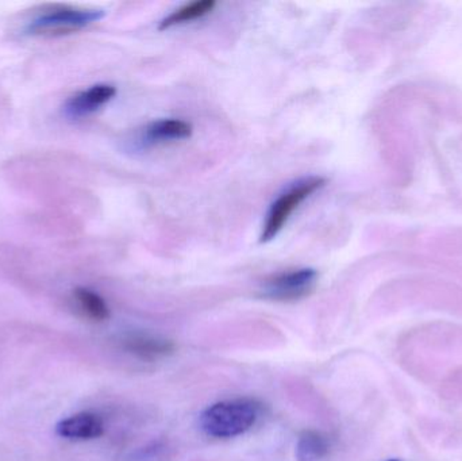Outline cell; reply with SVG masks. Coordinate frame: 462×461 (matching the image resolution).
I'll list each match as a JSON object with an SVG mask.
<instances>
[{
    "instance_id": "obj_8",
    "label": "cell",
    "mask_w": 462,
    "mask_h": 461,
    "mask_svg": "<svg viewBox=\"0 0 462 461\" xmlns=\"http://www.w3.org/2000/svg\"><path fill=\"white\" fill-rule=\"evenodd\" d=\"M192 124L183 119H159L152 122L143 130L145 143H172V141L187 140L191 137Z\"/></svg>"
},
{
    "instance_id": "obj_5",
    "label": "cell",
    "mask_w": 462,
    "mask_h": 461,
    "mask_svg": "<svg viewBox=\"0 0 462 461\" xmlns=\"http://www.w3.org/2000/svg\"><path fill=\"white\" fill-rule=\"evenodd\" d=\"M116 95V88L111 84H95L67 100L64 106L65 116L70 119H80L91 115L95 111L107 105Z\"/></svg>"
},
{
    "instance_id": "obj_6",
    "label": "cell",
    "mask_w": 462,
    "mask_h": 461,
    "mask_svg": "<svg viewBox=\"0 0 462 461\" xmlns=\"http://www.w3.org/2000/svg\"><path fill=\"white\" fill-rule=\"evenodd\" d=\"M122 348L127 354L146 362H156L175 354L176 346L173 341L159 336L132 333L122 340Z\"/></svg>"
},
{
    "instance_id": "obj_7",
    "label": "cell",
    "mask_w": 462,
    "mask_h": 461,
    "mask_svg": "<svg viewBox=\"0 0 462 461\" xmlns=\"http://www.w3.org/2000/svg\"><path fill=\"white\" fill-rule=\"evenodd\" d=\"M57 435L67 440H94L105 433L102 419L94 413H79L62 420L56 427Z\"/></svg>"
},
{
    "instance_id": "obj_10",
    "label": "cell",
    "mask_w": 462,
    "mask_h": 461,
    "mask_svg": "<svg viewBox=\"0 0 462 461\" xmlns=\"http://www.w3.org/2000/svg\"><path fill=\"white\" fill-rule=\"evenodd\" d=\"M216 5L217 3L214 0H198V2L189 3V5L173 11L167 18L162 19V23H160V30L171 29V27L178 26V24L203 18V16L210 14L216 8Z\"/></svg>"
},
{
    "instance_id": "obj_3",
    "label": "cell",
    "mask_w": 462,
    "mask_h": 461,
    "mask_svg": "<svg viewBox=\"0 0 462 461\" xmlns=\"http://www.w3.org/2000/svg\"><path fill=\"white\" fill-rule=\"evenodd\" d=\"M326 180L318 176L312 178L303 179L293 184L292 187L282 192L269 208L266 214L265 224L263 226V232L260 235V243L265 244L273 240L282 232V227L287 224L288 219L291 218L295 210H298L299 206L311 197L315 191L322 189L325 186Z\"/></svg>"
},
{
    "instance_id": "obj_9",
    "label": "cell",
    "mask_w": 462,
    "mask_h": 461,
    "mask_svg": "<svg viewBox=\"0 0 462 461\" xmlns=\"http://www.w3.org/2000/svg\"><path fill=\"white\" fill-rule=\"evenodd\" d=\"M328 438L317 430H304L299 436L296 443V460L298 461H319L328 454Z\"/></svg>"
},
{
    "instance_id": "obj_1",
    "label": "cell",
    "mask_w": 462,
    "mask_h": 461,
    "mask_svg": "<svg viewBox=\"0 0 462 461\" xmlns=\"http://www.w3.org/2000/svg\"><path fill=\"white\" fill-rule=\"evenodd\" d=\"M260 416V405L247 398L222 401L208 406L199 417L203 432L211 438H233L252 429Z\"/></svg>"
},
{
    "instance_id": "obj_4",
    "label": "cell",
    "mask_w": 462,
    "mask_h": 461,
    "mask_svg": "<svg viewBox=\"0 0 462 461\" xmlns=\"http://www.w3.org/2000/svg\"><path fill=\"white\" fill-rule=\"evenodd\" d=\"M318 278L319 275L314 268H299L279 273L263 283L261 297L273 302H298L315 291Z\"/></svg>"
},
{
    "instance_id": "obj_2",
    "label": "cell",
    "mask_w": 462,
    "mask_h": 461,
    "mask_svg": "<svg viewBox=\"0 0 462 461\" xmlns=\"http://www.w3.org/2000/svg\"><path fill=\"white\" fill-rule=\"evenodd\" d=\"M105 16L97 8L56 7L27 22L24 34L32 37H62L86 29Z\"/></svg>"
},
{
    "instance_id": "obj_12",
    "label": "cell",
    "mask_w": 462,
    "mask_h": 461,
    "mask_svg": "<svg viewBox=\"0 0 462 461\" xmlns=\"http://www.w3.org/2000/svg\"><path fill=\"white\" fill-rule=\"evenodd\" d=\"M170 460V452L167 447L162 444H154L149 448L141 449L137 456L133 461H168Z\"/></svg>"
},
{
    "instance_id": "obj_11",
    "label": "cell",
    "mask_w": 462,
    "mask_h": 461,
    "mask_svg": "<svg viewBox=\"0 0 462 461\" xmlns=\"http://www.w3.org/2000/svg\"><path fill=\"white\" fill-rule=\"evenodd\" d=\"M73 297H75L76 303H78L80 310L92 321L103 322L110 317L107 303L92 290L80 287V289L75 290Z\"/></svg>"
},
{
    "instance_id": "obj_13",
    "label": "cell",
    "mask_w": 462,
    "mask_h": 461,
    "mask_svg": "<svg viewBox=\"0 0 462 461\" xmlns=\"http://www.w3.org/2000/svg\"><path fill=\"white\" fill-rule=\"evenodd\" d=\"M388 461H399V460H388Z\"/></svg>"
}]
</instances>
